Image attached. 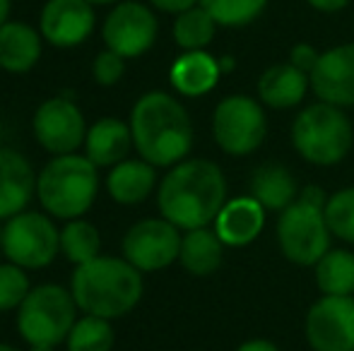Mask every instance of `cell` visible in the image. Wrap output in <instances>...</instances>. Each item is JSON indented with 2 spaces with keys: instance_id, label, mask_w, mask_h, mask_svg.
Returning a JSON list of instances; mask_svg holds the SVG:
<instances>
[{
  "instance_id": "cell-1",
  "label": "cell",
  "mask_w": 354,
  "mask_h": 351,
  "mask_svg": "<svg viewBox=\"0 0 354 351\" xmlns=\"http://www.w3.org/2000/svg\"><path fill=\"white\" fill-rule=\"evenodd\" d=\"M227 202V181L214 161L183 159L159 183L157 205L178 229H203L217 219Z\"/></svg>"
},
{
  "instance_id": "cell-2",
  "label": "cell",
  "mask_w": 354,
  "mask_h": 351,
  "mask_svg": "<svg viewBox=\"0 0 354 351\" xmlns=\"http://www.w3.org/2000/svg\"><path fill=\"white\" fill-rule=\"evenodd\" d=\"M133 147L152 166H176L193 147L188 111L167 92H147L131 111Z\"/></svg>"
},
{
  "instance_id": "cell-3",
  "label": "cell",
  "mask_w": 354,
  "mask_h": 351,
  "mask_svg": "<svg viewBox=\"0 0 354 351\" xmlns=\"http://www.w3.org/2000/svg\"><path fill=\"white\" fill-rule=\"evenodd\" d=\"M71 294L84 315L116 320L128 315L142 299V274L126 258H99L77 265Z\"/></svg>"
},
{
  "instance_id": "cell-4",
  "label": "cell",
  "mask_w": 354,
  "mask_h": 351,
  "mask_svg": "<svg viewBox=\"0 0 354 351\" xmlns=\"http://www.w3.org/2000/svg\"><path fill=\"white\" fill-rule=\"evenodd\" d=\"M97 190V166L80 154L53 157L37 176L39 202L56 219H80L94 205Z\"/></svg>"
},
{
  "instance_id": "cell-5",
  "label": "cell",
  "mask_w": 354,
  "mask_h": 351,
  "mask_svg": "<svg viewBox=\"0 0 354 351\" xmlns=\"http://www.w3.org/2000/svg\"><path fill=\"white\" fill-rule=\"evenodd\" d=\"M326 192L306 185L277 219V241L282 255L294 265L311 267L330 250V229L326 221Z\"/></svg>"
},
{
  "instance_id": "cell-6",
  "label": "cell",
  "mask_w": 354,
  "mask_h": 351,
  "mask_svg": "<svg viewBox=\"0 0 354 351\" xmlns=\"http://www.w3.org/2000/svg\"><path fill=\"white\" fill-rule=\"evenodd\" d=\"M292 145L311 164L333 166L352 150V123L342 108L318 101L297 116Z\"/></svg>"
},
{
  "instance_id": "cell-7",
  "label": "cell",
  "mask_w": 354,
  "mask_h": 351,
  "mask_svg": "<svg viewBox=\"0 0 354 351\" xmlns=\"http://www.w3.org/2000/svg\"><path fill=\"white\" fill-rule=\"evenodd\" d=\"M73 294L58 284H39L17 308V330L29 347H58L77 323Z\"/></svg>"
},
{
  "instance_id": "cell-8",
  "label": "cell",
  "mask_w": 354,
  "mask_h": 351,
  "mask_svg": "<svg viewBox=\"0 0 354 351\" xmlns=\"http://www.w3.org/2000/svg\"><path fill=\"white\" fill-rule=\"evenodd\" d=\"M61 250V231L41 212H19L3 226V255L22 270H41L51 265Z\"/></svg>"
},
{
  "instance_id": "cell-9",
  "label": "cell",
  "mask_w": 354,
  "mask_h": 351,
  "mask_svg": "<svg viewBox=\"0 0 354 351\" xmlns=\"http://www.w3.org/2000/svg\"><path fill=\"white\" fill-rule=\"evenodd\" d=\"M268 121L261 103L246 94H234L217 103L212 113V137L219 150L232 157H246L263 145Z\"/></svg>"
},
{
  "instance_id": "cell-10",
  "label": "cell",
  "mask_w": 354,
  "mask_h": 351,
  "mask_svg": "<svg viewBox=\"0 0 354 351\" xmlns=\"http://www.w3.org/2000/svg\"><path fill=\"white\" fill-rule=\"evenodd\" d=\"M159 24L154 12L136 0L116 3L106 14L102 27V39L109 51L128 58H138L147 53L157 41Z\"/></svg>"
},
{
  "instance_id": "cell-11",
  "label": "cell",
  "mask_w": 354,
  "mask_h": 351,
  "mask_svg": "<svg viewBox=\"0 0 354 351\" xmlns=\"http://www.w3.org/2000/svg\"><path fill=\"white\" fill-rule=\"evenodd\" d=\"M178 226L162 219H142L123 236V258L140 272H159L178 260L181 253Z\"/></svg>"
},
{
  "instance_id": "cell-12",
  "label": "cell",
  "mask_w": 354,
  "mask_h": 351,
  "mask_svg": "<svg viewBox=\"0 0 354 351\" xmlns=\"http://www.w3.org/2000/svg\"><path fill=\"white\" fill-rule=\"evenodd\" d=\"M32 126L39 145L56 157L75 154L84 145L89 130L77 103L63 97L46 99L34 113Z\"/></svg>"
},
{
  "instance_id": "cell-13",
  "label": "cell",
  "mask_w": 354,
  "mask_h": 351,
  "mask_svg": "<svg viewBox=\"0 0 354 351\" xmlns=\"http://www.w3.org/2000/svg\"><path fill=\"white\" fill-rule=\"evenodd\" d=\"M313 351H354V296H323L304 323Z\"/></svg>"
},
{
  "instance_id": "cell-14",
  "label": "cell",
  "mask_w": 354,
  "mask_h": 351,
  "mask_svg": "<svg viewBox=\"0 0 354 351\" xmlns=\"http://www.w3.org/2000/svg\"><path fill=\"white\" fill-rule=\"evenodd\" d=\"M94 5L87 0H48L39 17L44 41L56 48H75L94 32Z\"/></svg>"
},
{
  "instance_id": "cell-15",
  "label": "cell",
  "mask_w": 354,
  "mask_h": 351,
  "mask_svg": "<svg viewBox=\"0 0 354 351\" xmlns=\"http://www.w3.org/2000/svg\"><path fill=\"white\" fill-rule=\"evenodd\" d=\"M308 80L323 103L337 108L354 106V43H342L321 53Z\"/></svg>"
},
{
  "instance_id": "cell-16",
  "label": "cell",
  "mask_w": 354,
  "mask_h": 351,
  "mask_svg": "<svg viewBox=\"0 0 354 351\" xmlns=\"http://www.w3.org/2000/svg\"><path fill=\"white\" fill-rule=\"evenodd\" d=\"M37 192V176L27 157L15 150H0V219L27 210L29 200Z\"/></svg>"
},
{
  "instance_id": "cell-17",
  "label": "cell",
  "mask_w": 354,
  "mask_h": 351,
  "mask_svg": "<svg viewBox=\"0 0 354 351\" xmlns=\"http://www.w3.org/2000/svg\"><path fill=\"white\" fill-rule=\"evenodd\" d=\"M266 226V210L258 200L248 197H236V200L224 202L214 219V231L224 245H248L261 236Z\"/></svg>"
},
{
  "instance_id": "cell-18",
  "label": "cell",
  "mask_w": 354,
  "mask_h": 351,
  "mask_svg": "<svg viewBox=\"0 0 354 351\" xmlns=\"http://www.w3.org/2000/svg\"><path fill=\"white\" fill-rule=\"evenodd\" d=\"M133 147L131 123H123L121 118H99L92 123L84 137V157L94 166H109L113 169L116 164L128 159V152Z\"/></svg>"
},
{
  "instance_id": "cell-19",
  "label": "cell",
  "mask_w": 354,
  "mask_h": 351,
  "mask_svg": "<svg viewBox=\"0 0 354 351\" xmlns=\"http://www.w3.org/2000/svg\"><path fill=\"white\" fill-rule=\"evenodd\" d=\"M41 32L27 22H5L0 27V68L15 75L29 72L41 58Z\"/></svg>"
},
{
  "instance_id": "cell-20",
  "label": "cell",
  "mask_w": 354,
  "mask_h": 351,
  "mask_svg": "<svg viewBox=\"0 0 354 351\" xmlns=\"http://www.w3.org/2000/svg\"><path fill=\"white\" fill-rule=\"evenodd\" d=\"M219 75H222L219 61H214L205 51H186L174 61L169 70L171 87L183 97H203L212 92Z\"/></svg>"
},
{
  "instance_id": "cell-21",
  "label": "cell",
  "mask_w": 354,
  "mask_h": 351,
  "mask_svg": "<svg viewBox=\"0 0 354 351\" xmlns=\"http://www.w3.org/2000/svg\"><path fill=\"white\" fill-rule=\"evenodd\" d=\"M311 85L308 75L292 63L268 68L258 80V97L270 108H292L304 101L306 89Z\"/></svg>"
},
{
  "instance_id": "cell-22",
  "label": "cell",
  "mask_w": 354,
  "mask_h": 351,
  "mask_svg": "<svg viewBox=\"0 0 354 351\" xmlns=\"http://www.w3.org/2000/svg\"><path fill=\"white\" fill-rule=\"evenodd\" d=\"M157 185V171L145 159H126L111 169L106 178L109 195L118 205H140Z\"/></svg>"
},
{
  "instance_id": "cell-23",
  "label": "cell",
  "mask_w": 354,
  "mask_h": 351,
  "mask_svg": "<svg viewBox=\"0 0 354 351\" xmlns=\"http://www.w3.org/2000/svg\"><path fill=\"white\" fill-rule=\"evenodd\" d=\"M251 197L263 210L284 212L299 197V188L292 171L282 164H263L251 176Z\"/></svg>"
},
{
  "instance_id": "cell-24",
  "label": "cell",
  "mask_w": 354,
  "mask_h": 351,
  "mask_svg": "<svg viewBox=\"0 0 354 351\" xmlns=\"http://www.w3.org/2000/svg\"><path fill=\"white\" fill-rule=\"evenodd\" d=\"M224 258V243L219 241L217 231H210L207 226L203 229H191L181 239V260L183 270L196 277H207L219 270Z\"/></svg>"
},
{
  "instance_id": "cell-25",
  "label": "cell",
  "mask_w": 354,
  "mask_h": 351,
  "mask_svg": "<svg viewBox=\"0 0 354 351\" xmlns=\"http://www.w3.org/2000/svg\"><path fill=\"white\" fill-rule=\"evenodd\" d=\"M316 284L323 296L354 294V253L333 248L316 263Z\"/></svg>"
},
{
  "instance_id": "cell-26",
  "label": "cell",
  "mask_w": 354,
  "mask_h": 351,
  "mask_svg": "<svg viewBox=\"0 0 354 351\" xmlns=\"http://www.w3.org/2000/svg\"><path fill=\"white\" fill-rule=\"evenodd\" d=\"M99 250H102V236L92 221L82 219V217L71 219L61 231V253L66 255L68 263L84 265L99 258Z\"/></svg>"
},
{
  "instance_id": "cell-27",
  "label": "cell",
  "mask_w": 354,
  "mask_h": 351,
  "mask_svg": "<svg viewBox=\"0 0 354 351\" xmlns=\"http://www.w3.org/2000/svg\"><path fill=\"white\" fill-rule=\"evenodd\" d=\"M214 29H217V22L212 19V14L203 5H196V8L176 14L174 39L183 51H203L214 39Z\"/></svg>"
},
{
  "instance_id": "cell-28",
  "label": "cell",
  "mask_w": 354,
  "mask_h": 351,
  "mask_svg": "<svg viewBox=\"0 0 354 351\" xmlns=\"http://www.w3.org/2000/svg\"><path fill=\"white\" fill-rule=\"evenodd\" d=\"M113 328L111 320L84 315L73 325L66 339L68 351H111L113 349Z\"/></svg>"
},
{
  "instance_id": "cell-29",
  "label": "cell",
  "mask_w": 354,
  "mask_h": 351,
  "mask_svg": "<svg viewBox=\"0 0 354 351\" xmlns=\"http://www.w3.org/2000/svg\"><path fill=\"white\" fill-rule=\"evenodd\" d=\"M217 27H246L266 10L268 0H201Z\"/></svg>"
},
{
  "instance_id": "cell-30",
  "label": "cell",
  "mask_w": 354,
  "mask_h": 351,
  "mask_svg": "<svg viewBox=\"0 0 354 351\" xmlns=\"http://www.w3.org/2000/svg\"><path fill=\"white\" fill-rule=\"evenodd\" d=\"M326 221L333 236L354 243V188L337 190L326 202Z\"/></svg>"
},
{
  "instance_id": "cell-31",
  "label": "cell",
  "mask_w": 354,
  "mask_h": 351,
  "mask_svg": "<svg viewBox=\"0 0 354 351\" xmlns=\"http://www.w3.org/2000/svg\"><path fill=\"white\" fill-rule=\"evenodd\" d=\"M29 291H32V284L22 267L12 263L0 265V313L19 308Z\"/></svg>"
},
{
  "instance_id": "cell-32",
  "label": "cell",
  "mask_w": 354,
  "mask_h": 351,
  "mask_svg": "<svg viewBox=\"0 0 354 351\" xmlns=\"http://www.w3.org/2000/svg\"><path fill=\"white\" fill-rule=\"evenodd\" d=\"M123 72H126V58L123 56L109 51V48L102 53H97V58H94V63H92V75L102 87L118 85Z\"/></svg>"
},
{
  "instance_id": "cell-33",
  "label": "cell",
  "mask_w": 354,
  "mask_h": 351,
  "mask_svg": "<svg viewBox=\"0 0 354 351\" xmlns=\"http://www.w3.org/2000/svg\"><path fill=\"white\" fill-rule=\"evenodd\" d=\"M318 58H321V53L313 46H308V43H299V46H294L292 53H289V63H292L294 68H299V70H304L306 75H311Z\"/></svg>"
},
{
  "instance_id": "cell-34",
  "label": "cell",
  "mask_w": 354,
  "mask_h": 351,
  "mask_svg": "<svg viewBox=\"0 0 354 351\" xmlns=\"http://www.w3.org/2000/svg\"><path fill=\"white\" fill-rule=\"evenodd\" d=\"M149 3H152L157 10H162V12L181 14V12H186V10L196 8L201 0H149Z\"/></svg>"
},
{
  "instance_id": "cell-35",
  "label": "cell",
  "mask_w": 354,
  "mask_h": 351,
  "mask_svg": "<svg viewBox=\"0 0 354 351\" xmlns=\"http://www.w3.org/2000/svg\"><path fill=\"white\" fill-rule=\"evenodd\" d=\"M311 8L321 10V12H337V10L347 8L352 0H306Z\"/></svg>"
},
{
  "instance_id": "cell-36",
  "label": "cell",
  "mask_w": 354,
  "mask_h": 351,
  "mask_svg": "<svg viewBox=\"0 0 354 351\" xmlns=\"http://www.w3.org/2000/svg\"><path fill=\"white\" fill-rule=\"evenodd\" d=\"M236 351H282V349L277 344L268 342V339H248Z\"/></svg>"
},
{
  "instance_id": "cell-37",
  "label": "cell",
  "mask_w": 354,
  "mask_h": 351,
  "mask_svg": "<svg viewBox=\"0 0 354 351\" xmlns=\"http://www.w3.org/2000/svg\"><path fill=\"white\" fill-rule=\"evenodd\" d=\"M10 22V0H0V27Z\"/></svg>"
},
{
  "instance_id": "cell-38",
  "label": "cell",
  "mask_w": 354,
  "mask_h": 351,
  "mask_svg": "<svg viewBox=\"0 0 354 351\" xmlns=\"http://www.w3.org/2000/svg\"><path fill=\"white\" fill-rule=\"evenodd\" d=\"M234 68V58H229V56H224L222 61H219V70L222 72H229Z\"/></svg>"
},
{
  "instance_id": "cell-39",
  "label": "cell",
  "mask_w": 354,
  "mask_h": 351,
  "mask_svg": "<svg viewBox=\"0 0 354 351\" xmlns=\"http://www.w3.org/2000/svg\"><path fill=\"white\" fill-rule=\"evenodd\" d=\"M92 5H111V3H123V0H87Z\"/></svg>"
},
{
  "instance_id": "cell-40",
  "label": "cell",
  "mask_w": 354,
  "mask_h": 351,
  "mask_svg": "<svg viewBox=\"0 0 354 351\" xmlns=\"http://www.w3.org/2000/svg\"><path fill=\"white\" fill-rule=\"evenodd\" d=\"M29 351H56V347H29Z\"/></svg>"
},
{
  "instance_id": "cell-41",
  "label": "cell",
  "mask_w": 354,
  "mask_h": 351,
  "mask_svg": "<svg viewBox=\"0 0 354 351\" xmlns=\"http://www.w3.org/2000/svg\"><path fill=\"white\" fill-rule=\"evenodd\" d=\"M0 351H17V349H12V347H8V344H0Z\"/></svg>"
},
{
  "instance_id": "cell-42",
  "label": "cell",
  "mask_w": 354,
  "mask_h": 351,
  "mask_svg": "<svg viewBox=\"0 0 354 351\" xmlns=\"http://www.w3.org/2000/svg\"><path fill=\"white\" fill-rule=\"evenodd\" d=\"M0 250H3V229H0Z\"/></svg>"
}]
</instances>
